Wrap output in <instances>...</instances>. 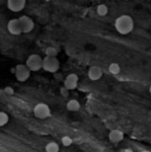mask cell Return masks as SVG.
Wrapping results in <instances>:
<instances>
[{
  "label": "cell",
  "instance_id": "12",
  "mask_svg": "<svg viewBox=\"0 0 151 152\" xmlns=\"http://www.w3.org/2000/svg\"><path fill=\"white\" fill-rule=\"evenodd\" d=\"M80 103L76 99L70 100L66 104L67 109L70 112H77L80 109Z\"/></svg>",
  "mask_w": 151,
  "mask_h": 152
},
{
  "label": "cell",
  "instance_id": "3",
  "mask_svg": "<svg viewBox=\"0 0 151 152\" xmlns=\"http://www.w3.org/2000/svg\"><path fill=\"white\" fill-rule=\"evenodd\" d=\"M42 57L37 54H31L26 60V66L30 72H37L42 69Z\"/></svg>",
  "mask_w": 151,
  "mask_h": 152
},
{
  "label": "cell",
  "instance_id": "2",
  "mask_svg": "<svg viewBox=\"0 0 151 152\" xmlns=\"http://www.w3.org/2000/svg\"><path fill=\"white\" fill-rule=\"evenodd\" d=\"M60 68V61L57 57H49L45 56L43 58L42 69L45 71L54 73L57 72Z\"/></svg>",
  "mask_w": 151,
  "mask_h": 152
},
{
  "label": "cell",
  "instance_id": "17",
  "mask_svg": "<svg viewBox=\"0 0 151 152\" xmlns=\"http://www.w3.org/2000/svg\"><path fill=\"white\" fill-rule=\"evenodd\" d=\"M9 121V115L4 112H0V127L4 126Z\"/></svg>",
  "mask_w": 151,
  "mask_h": 152
},
{
  "label": "cell",
  "instance_id": "10",
  "mask_svg": "<svg viewBox=\"0 0 151 152\" xmlns=\"http://www.w3.org/2000/svg\"><path fill=\"white\" fill-rule=\"evenodd\" d=\"M103 76L101 68L97 66H91L88 70V77L92 81H97Z\"/></svg>",
  "mask_w": 151,
  "mask_h": 152
},
{
  "label": "cell",
  "instance_id": "13",
  "mask_svg": "<svg viewBox=\"0 0 151 152\" xmlns=\"http://www.w3.org/2000/svg\"><path fill=\"white\" fill-rule=\"evenodd\" d=\"M45 151L46 152H59L60 146L56 142H50L45 145Z\"/></svg>",
  "mask_w": 151,
  "mask_h": 152
},
{
  "label": "cell",
  "instance_id": "15",
  "mask_svg": "<svg viewBox=\"0 0 151 152\" xmlns=\"http://www.w3.org/2000/svg\"><path fill=\"white\" fill-rule=\"evenodd\" d=\"M109 72L111 74L113 75H117L120 73L121 69L119 64L116 63H111L108 67Z\"/></svg>",
  "mask_w": 151,
  "mask_h": 152
},
{
  "label": "cell",
  "instance_id": "1",
  "mask_svg": "<svg viewBox=\"0 0 151 152\" xmlns=\"http://www.w3.org/2000/svg\"><path fill=\"white\" fill-rule=\"evenodd\" d=\"M116 31L122 35H126L132 31L134 28V21L129 15H121L114 22Z\"/></svg>",
  "mask_w": 151,
  "mask_h": 152
},
{
  "label": "cell",
  "instance_id": "7",
  "mask_svg": "<svg viewBox=\"0 0 151 152\" xmlns=\"http://www.w3.org/2000/svg\"><path fill=\"white\" fill-rule=\"evenodd\" d=\"M7 30L13 36H19L23 33L18 18L10 20L7 24Z\"/></svg>",
  "mask_w": 151,
  "mask_h": 152
},
{
  "label": "cell",
  "instance_id": "18",
  "mask_svg": "<svg viewBox=\"0 0 151 152\" xmlns=\"http://www.w3.org/2000/svg\"><path fill=\"white\" fill-rule=\"evenodd\" d=\"M62 145L65 147H69L73 144V139L69 136H64L61 139Z\"/></svg>",
  "mask_w": 151,
  "mask_h": 152
},
{
  "label": "cell",
  "instance_id": "16",
  "mask_svg": "<svg viewBox=\"0 0 151 152\" xmlns=\"http://www.w3.org/2000/svg\"><path fill=\"white\" fill-rule=\"evenodd\" d=\"M45 56L49 57H56L58 54V51L55 47L49 46L45 50Z\"/></svg>",
  "mask_w": 151,
  "mask_h": 152
},
{
  "label": "cell",
  "instance_id": "14",
  "mask_svg": "<svg viewBox=\"0 0 151 152\" xmlns=\"http://www.w3.org/2000/svg\"><path fill=\"white\" fill-rule=\"evenodd\" d=\"M109 10L106 5L101 4L97 5L96 8V12L98 15L100 17H105L106 16L108 13Z\"/></svg>",
  "mask_w": 151,
  "mask_h": 152
},
{
  "label": "cell",
  "instance_id": "20",
  "mask_svg": "<svg viewBox=\"0 0 151 152\" xmlns=\"http://www.w3.org/2000/svg\"><path fill=\"white\" fill-rule=\"evenodd\" d=\"M125 152H133V151H132V150L128 149H126V150L125 151Z\"/></svg>",
  "mask_w": 151,
  "mask_h": 152
},
{
  "label": "cell",
  "instance_id": "21",
  "mask_svg": "<svg viewBox=\"0 0 151 152\" xmlns=\"http://www.w3.org/2000/svg\"><path fill=\"white\" fill-rule=\"evenodd\" d=\"M141 152H151L150 151H147V150H144V151H141Z\"/></svg>",
  "mask_w": 151,
  "mask_h": 152
},
{
  "label": "cell",
  "instance_id": "19",
  "mask_svg": "<svg viewBox=\"0 0 151 152\" xmlns=\"http://www.w3.org/2000/svg\"><path fill=\"white\" fill-rule=\"evenodd\" d=\"M60 94L63 97L67 98L69 96V90L63 86L60 88Z\"/></svg>",
  "mask_w": 151,
  "mask_h": 152
},
{
  "label": "cell",
  "instance_id": "4",
  "mask_svg": "<svg viewBox=\"0 0 151 152\" xmlns=\"http://www.w3.org/2000/svg\"><path fill=\"white\" fill-rule=\"evenodd\" d=\"M33 113L37 118L44 120L48 118L51 115V110L47 104L40 103L34 107Z\"/></svg>",
  "mask_w": 151,
  "mask_h": 152
},
{
  "label": "cell",
  "instance_id": "5",
  "mask_svg": "<svg viewBox=\"0 0 151 152\" xmlns=\"http://www.w3.org/2000/svg\"><path fill=\"white\" fill-rule=\"evenodd\" d=\"M31 72L26 64H18L15 67V76L19 82H25L30 77Z\"/></svg>",
  "mask_w": 151,
  "mask_h": 152
},
{
  "label": "cell",
  "instance_id": "11",
  "mask_svg": "<svg viewBox=\"0 0 151 152\" xmlns=\"http://www.w3.org/2000/svg\"><path fill=\"white\" fill-rule=\"evenodd\" d=\"M108 137L112 143H118L124 139V133L120 130L113 129L109 132Z\"/></svg>",
  "mask_w": 151,
  "mask_h": 152
},
{
  "label": "cell",
  "instance_id": "9",
  "mask_svg": "<svg viewBox=\"0 0 151 152\" xmlns=\"http://www.w3.org/2000/svg\"><path fill=\"white\" fill-rule=\"evenodd\" d=\"M78 77L75 73H70L66 76L64 81V87L69 90H75L77 87Z\"/></svg>",
  "mask_w": 151,
  "mask_h": 152
},
{
  "label": "cell",
  "instance_id": "6",
  "mask_svg": "<svg viewBox=\"0 0 151 152\" xmlns=\"http://www.w3.org/2000/svg\"><path fill=\"white\" fill-rule=\"evenodd\" d=\"M23 33L32 32L35 27L33 20L27 15H23L18 18Z\"/></svg>",
  "mask_w": 151,
  "mask_h": 152
},
{
  "label": "cell",
  "instance_id": "22",
  "mask_svg": "<svg viewBox=\"0 0 151 152\" xmlns=\"http://www.w3.org/2000/svg\"><path fill=\"white\" fill-rule=\"evenodd\" d=\"M0 53H1V51H0Z\"/></svg>",
  "mask_w": 151,
  "mask_h": 152
},
{
  "label": "cell",
  "instance_id": "8",
  "mask_svg": "<svg viewBox=\"0 0 151 152\" xmlns=\"http://www.w3.org/2000/svg\"><path fill=\"white\" fill-rule=\"evenodd\" d=\"M26 4V0H8L7 1V7L14 12H18L22 11Z\"/></svg>",
  "mask_w": 151,
  "mask_h": 152
}]
</instances>
